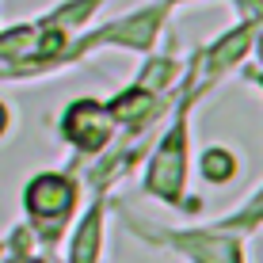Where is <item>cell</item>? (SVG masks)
I'll list each match as a JSON object with an SVG mask.
<instances>
[{"instance_id":"cell-1","label":"cell","mask_w":263,"mask_h":263,"mask_svg":"<svg viewBox=\"0 0 263 263\" xmlns=\"http://www.w3.org/2000/svg\"><path fill=\"white\" fill-rule=\"evenodd\" d=\"M160 31V8H141V12L126 15V20L107 23L103 31L88 34L80 42V50H92V46H122V50H149L153 39Z\"/></svg>"},{"instance_id":"cell-2","label":"cell","mask_w":263,"mask_h":263,"mask_svg":"<svg viewBox=\"0 0 263 263\" xmlns=\"http://www.w3.org/2000/svg\"><path fill=\"white\" fill-rule=\"evenodd\" d=\"M115 115L107 103H96V99H77V103L65 111L61 119V130L69 134V141H77L80 149H99L107 138H111Z\"/></svg>"},{"instance_id":"cell-3","label":"cell","mask_w":263,"mask_h":263,"mask_svg":"<svg viewBox=\"0 0 263 263\" xmlns=\"http://www.w3.org/2000/svg\"><path fill=\"white\" fill-rule=\"evenodd\" d=\"M179 168H183V126H176L164 138V145L157 149L149 187L153 191H164V195H179V176H183Z\"/></svg>"},{"instance_id":"cell-4","label":"cell","mask_w":263,"mask_h":263,"mask_svg":"<svg viewBox=\"0 0 263 263\" xmlns=\"http://www.w3.org/2000/svg\"><path fill=\"white\" fill-rule=\"evenodd\" d=\"M27 198L34 214H65L72 202V183H65L61 176H42L39 183H31Z\"/></svg>"},{"instance_id":"cell-5","label":"cell","mask_w":263,"mask_h":263,"mask_svg":"<svg viewBox=\"0 0 263 263\" xmlns=\"http://www.w3.org/2000/svg\"><path fill=\"white\" fill-rule=\"evenodd\" d=\"M248 46H252V23H240L237 31H229L221 42H214L206 50V65H210V72H221V69L237 65L244 53H248Z\"/></svg>"},{"instance_id":"cell-6","label":"cell","mask_w":263,"mask_h":263,"mask_svg":"<svg viewBox=\"0 0 263 263\" xmlns=\"http://www.w3.org/2000/svg\"><path fill=\"white\" fill-rule=\"evenodd\" d=\"M202 168H206V179H229L233 176V157L225 149H210L206 160H202Z\"/></svg>"},{"instance_id":"cell-7","label":"cell","mask_w":263,"mask_h":263,"mask_svg":"<svg viewBox=\"0 0 263 263\" xmlns=\"http://www.w3.org/2000/svg\"><path fill=\"white\" fill-rule=\"evenodd\" d=\"M8 119H12V115H8V103H0V134L8 130Z\"/></svg>"},{"instance_id":"cell-8","label":"cell","mask_w":263,"mask_h":263,"mask_svg":"<svg viewBox=\"0 0 263 263\" xmlns=\"http://www.w3.org/2000/svg\"><path fill=\"white\" fill-rule=\"evenodd\" d=\"M160 4H183V0H160Z\"/></svg>"}]
</instances>
